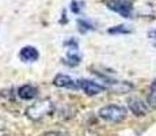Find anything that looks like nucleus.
Returning a JSON list of instances; mask_svg holds the SVG:
<instances>
[{
  "label": "nucleus",
  "instance_id": "obj_1",
  "mask_svg": "<svg viewBox=\"0 0 156 136\" xmlns=\"http://www.w3.org/2000/svg\"><path fill=\"white\" fill-rule=\"evenodd\" d=\"M55 110V105L50 99L45 98V99H41V101L35 102L30 106L27 110H26V114L30 120L33 121H38V120H42L44 117L46 116H50Z\"/></svg>",
  "mask_w": 156,
  "mask_h": 136
},
{
  "label": "nucleus",
  "instance_id": "obj_2",
  "mask_svg": "<svg viewBox=\"0 0 156 136\" xmlns=\"http://www.w3.org/2000/svg\"><path fill=\"white\" fill-rule=\"evenodd\" d=\"M99 117L102 120L107 123H114V124H118L121 121H124L128 116V112L126 109L121 105H106V106L101 108L99 112H98Z\"/></svg>",
  "mask_w": 156,
  "mask_h": 136
},
{
  "label": "nucleus",
  "instance_id": "obj_3",
  "mask_svg": "<svg viewBox=\"0 0 156 136\" xmlns=\"http://www.w3.org/2000/svg\"><path fill=\"white\" fill-rule=\"evenodd\" d=\"M106 7L121 15L122 18H133V7L126 0H109L106 3Z\"/></svg>",
  "mask_w": 156,
  "mask_h": 136
},
{
  "label": "nucleus",
  "instance_id": "obj_4",
  "mask_svg": "<svg viewBox=\"0 0 156 136\" xmlns=\"http://www.w3.org/2000/svg\"><path fill=\"white\" fill-rule=\"evenodd\" d=\"M77 84H79V89L83 90V93L90 97L92 95H98L101 93L105 91L106 87L102 86V84L97 83V82H92V80H88V79H80L77 80Z\"/></svg>",
  "mask_w": 156,
  "mask_h": 136
},
{
  "label": "nucleus",
  "instance_id": "obj_5",
  "mask_svg": "<svg viewBox=\"0 0 156 136\" xmlns=\"http://www.w3.org/2000/svg\"><path fill=\"white\" fill-rule=\"evenodd\" d=\"M106 82V89L113 91L114 94H126L132 89H133V84L129 83V82H124V80H112V79H105Z\"/></svg>",
  "mask_w": 156,
  "mask_h": 136
},
{
  "label": "nucleus",
  "instance_id": "obj_6",
  "mask_svg": "<svg viewBox=\"0 0 156 136\" xmlns=\"http://www.w3.org/2000/svg\"><path fill=\"white\" fill-rule=\"evenodd\" d=\"M128 108L132 113L134 114L136 117H143L148 113L149 108L143 99L137 98V97H130L128 99Z\"/></svg>",
  "mask_w": 156,
  "mask_h": 136
},
{
  "label": "nucleus",
  "instance_id": "obj_7",
  "mask_svg": "<svg viewBox=\"0 0 156 136\" xmlns=\"http://www.w3.org/2000/svg\"><path fill=\"white\" fill-rule=\"evenodd\" d=\"M53 84L56 87H60V89H68V90H76L79 87L77 82H75L71 76L64 75V74L56 75L55 79H53Z\"/></svg>",
  "mask_w": 156,
  "mask_h": 136
},
{
  "label": "nucleus",
  "instance_id": "obj_8",
  "mask_svg": "<svg viewBox=\"0 0 156 136\" xmlns=\"http://www.w3.org/2000/svg\"><path fill=\"white\" fill-rule=\"evenodd\" d=\"M38 57H40V53H38L37 48L34 46H23L22 49L19 50V59L22 60L23 63H34L38 60Z\"/></svg>",
  "mask_w": 156,
  "mask_h": 136
},
{
  "label": "nucleus",
  "instance_id": "obj_9",
  "mask_svg": "<svg viewBox=\"0 0 156 136\" xmlns=\"http://www.w3.org/2000/svg\"><path fill=\"white\" fill-rule=\"evenodd\" d=\"M37 89H35L33 84H23V86H20L19 89H18V95H19V98L25 99V101H30V99L35 98V95H37Z\"/></svg>",
  "mask_w": 156,
  "mask_h": 136
},
{
  "label": "nucleus",
  "instance_id": "obj_10",
  "mask_svg": "<svg viewBox=\"0 0 156 136\" xmlns=\"http://www.w3.org/2000/svg\"><path fill=\"white\" fill-rule=\"evenodd\" d=\"M109 33L110 34H129V33H132V30L125 25H118L109 29Z\"/></svg>",
  "mask_w": 156,
  "mask_h": 136
},
{
  "label": "nucleus",
  "instance_id": "obj_11",
  "mask_svg": "<svg viewBox=\"0 0 156 136\" xmlns=\"http://www.w3.org/2000/svg\"><path fill=\"white\" fill-rule=\"evenodd\" d=\"M77 26L80 27V31H82V33H86L87 30H94L95 29L92 23H90L88 20H84V19H79V20H77Z\"/></svg>",
  "mask_w": 156,
  "mask_h": 136
},
{
  "label": "nucleus",
  "instance_id": "obj_12",
  "mask_svg": "<svg viewBox=\"0 0 156 136\" xmlns=\"http://www.w3.org/2000/svg\"><path fill=\"white\" fill-rule=\"evenodd\" d=\"M83 3H77L76 0H72V3H71V11L73 14H79L80 13V10L83 8Z\"/></svg>",
  "mask_w": 156,
  "mask_h": 136
},
{
  "label": "nucleus",
  "instance_id": "obj_13",
  "mask_svg": "<svg viewBox=\"0 0 156 136\" xmlns=\"http://www.w3.org/2000/svg\"><path fill=\"white\" fill-rule=\"evenodd\" d=\"M148 101H149V105H151V106L156 108V90H154V91L151 93V95H149Z\"/></svg>",
  "mask_w": 156,
  "mask_h": 136
},
{
  "label": "nucleus",
  "instance_id": "obj_14",
  "mask_svg": "<svg viewBox=\"0 0 156 136\" xmlns=\"http://www.w3.org/2000/svg\"><path fill=\"white\" fill-rule=\"evenodd\" d=\"M42 136H62V134H60V132H46Z\"/></svg>",
  "mask_w": 156,
  "mask_h": 136
},
{
  "label": "nucleus",
  "instance_id": "obj_15",
  "mask_svg": "<svg viewBox=\"0 0 156 136\" xmlns=\"http://www.w3.org/2000/svg\"><path fill=\"white\" fill-rule=\"evenodd\" d=\"M148 37H149V38H156V29L151 30V31L148 33Z\"/></svg>",
  "mask_w": 156,
  "mask_h": 136
},
{
  "label": "nucleus",
  "instance_id": "obj_16",
  "mask_svg": "<svg viewBox=\"0 0 156 136\" xmlns=\"http://www.w3.org/2000/svg\"><path fill=\"white\" fill-rule=\"evenodd\" d=\"M152 89H154V90H156V79H155L154 82H152Z\"/></svg>",
  "mask_w": 156,
  "mask_h": 136
},
{
  "label": "nucleus",
  "instance_id": "obj_17",
  "mask_svg": "<svg viewBox=\"0 0 156 136\" xmlns=\"http://www.w3.org/2000/svg\"><path fill=\"white\" fill-rule=\"evenodd\" d=\"M4 136H7V135H4Z\"/></svg>",
  "mask_w": 156,
  "mask_h": 136
}]
</instances>
